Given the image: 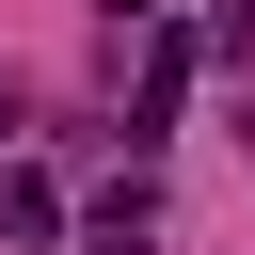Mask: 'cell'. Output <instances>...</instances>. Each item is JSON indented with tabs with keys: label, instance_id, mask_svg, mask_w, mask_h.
I'll use <instances>...</instances> for the list:
<instances>
[{
	"label": "cell",
	"instance_id": "6da1fadb",
	"mask_svg": "<svg viewBox=\"0 0 255 255\" xmlns=\"http://www.w3.org/2000/svg\"><path fill=\"white\" fill-rule=\"evenodd\" d=\"M175 96H191V48L159 32V48H143V96H128V143H159V128H175Z\"/></svg>",
	"mask_w": 255,
	"mask_h": 255
},
{
	"label": "cell",
	"instance_id": "7a4b0ae2",
	"mask_svg": "<svg viewBox=\"0 0 255 255\" xmlns=\"http://www.w3.org/2000/svg\"><path fill=\"white\" fill-rule=\"evenodd\" d=\"M80 255H143V175H128V191L96 207V239H80Z\"/></svg>",
	"mask_w": 255,
	"mask_h": 255
},
{
	"label": "cell",
	"instance_id": "3957f363",
	"mask_svg": "<svg viewBox=\"0 0 255 255\" xmlns=\"http://www.w3.org/2000/svg\"><path fill=\"white\" fill-rule=\"evenodd\" d=\"M207 48H223V64H255V0H223V16H207Z\"/></svg>",
	"mask_w": 255,
	"mask_h": 255
},
{
	"label": "cell",
	"instance_id": "277c9868",
	"mask_svg": "<svg viewBox=\"0 0 255 255\" xmlns=\"http://www.w3.org/2000/svg\"><path fill=\"white\" fill-rule=\"evenodd\" d=\"M96 16H112V32H128V16H159V0H96Z\"/></svg>",
	"mask_w": 255,
	"mask_h": 255
},
{
	"label": "cell",
	"instance_id": "5b68a950",
	"mask_svg": "<svg viewBox=\"0 0 255 255\" xmlns=\"http://www.w3.org/2000/svg\"><path fill=\"white\" fill-rule=\"evenodd\" d=\"M239 143H255V112H239Z\"/></svg>",
	"mask_w": 255,
	"mask_h": 255
}]
</instances>
